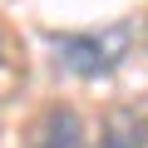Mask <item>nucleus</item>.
<instances>
[{"mask_svg":"<svg viewBox=\"0 0 148 148\" xmlns=\"http://www.w3.org/2000/svg\"><path fill=\"white\" fill-rule=\"evenodd\" d=\"M133 35H138V25L119 20L104 30H49L45 45H49V59L59 74H69V79H109L133 54Z\"/></svg>","mask_w":148,"mask_h":148,"instance_id":"nucleus-1","label":"nucleus"},{"mask_svg":"<svg viewBox=\"0 0 148 148\" xmlns=\"http://www.w3.org/2000/svg\"><path fill=\"white\" fill-rule=\"evenodd\" d=\"M25 148H89V133H84V119L74 114L69 104H49L35 123H30V138Z\"/></svg>","mask_w":148,"mask_h":148,"instance_id":"nucleus-2","label":"nucleus"},{"mask_svg":"<svg viewBox=\"0 0 148 148\" xmlns=\"http://www.w3.org/2000/svg\"><path fill=\"white\" fill-rule=\"evenodd\" d=\"M99 148H148V114L109 109L99 123Z\"/></svg>","mask_w":148,"mask_h":148,"instance_id":"nucleus-3","label":"nucleus"}]
</instances>
